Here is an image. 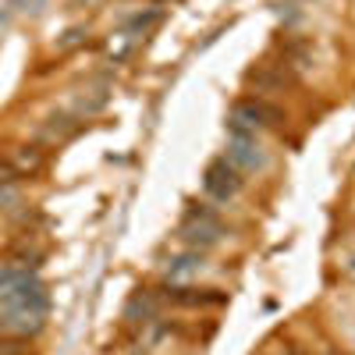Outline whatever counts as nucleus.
<instances>
[{"label": "nucleus", "mask_w": 355, "mask_h": 355, "mask_svg": "<svg viewBox=\"0 0 355 355\" xmlns=\"http://www.w3.org/2000/svg\"><path fill=\"white\" fill-rule=\"evenodd\" d=\"M0 306L15 313H36L46 316V288L28 266H4L0 270Z\"/></svg>", "instance_id": "f257e3e1"}, {"label": "nucleus", "mask_w": 355, "mask_h": 355, "mask_svg": "<svg viewBox=\"0 0 355 355\" xmlns=\"http://www.w3.org/2000/svg\"><path fill=\"white\" fill-rule=\"evenodd\" d=\"M178 234H182V242H185V245H192L196 252H202V249H214V245L220 242L224 224H220V217L210 210V206L192 202V206H189V214H185V224L178 227Z\"/></svg>", "instance_id": "f03ea898"}, {"label": "nucleus", "mask_w": 355, "mask_h": 355, "mask_svg": "<svg viewBox=\"0 0 355 355\" xmlns=\"http://www.w3.org/2000/svg\"><path fill=\"white\" fill-rule=\"evenodd\" d=\"M281 121H284V114L270 100H263V96H242L239 103L231 107V121L227 125H239V128H249V132H263V128H277Z\"/></svg>", "instance_id": "7ed1b4c3"}, {"label": "nucleus", "mask_w": 355, "mask_h": 355, "mask_svg": "<svg viewBox=\"0 0 355 355\" xmlns=\"http://www.w3.org/2000/svg\"><path fill=\"white\" fill-rule=\"evenodd\" d=\"M242 189H245V178L227 157L214 160L210 167H206V174H202V192L210 196L214 202H231Z\"/></svg>", "instance_id": "20e7f679"}, {"label": "nucleus", "mask_w": 355, "mask_h": 355, "mask_svg": "<svg viewBox=\"0 0 355 355\" xmlns=\"http://www.w3.org/2000/svg\"><path fill=\"white\" fill-rule=\"evenodd\" d=\"M234 167H239L242 174L249 171H263L266 167V150L259 146L256 132L249 128H239V125H231V135H227V153H224Z\"/></svg>", "instance_id": "39448f33"}, {"label": "nucleus", "mask_w": 355, "mask_h": 355, "mask_svg": "<svg viewBox=\"0 0 355 355\" xmlns=\"http://www.w3.org/2000/svg\"><path fill=\"white\" fill-rule=\"evenodd\" d=\"M164 295H167V302H174V306H220L224 302V295L220 291H214V288H182V284H167L164 288Z\"/></svg>", "instance_id": "423d86ee"}, {"label": "nucleus", "mask_w": 355, "mask_h": 355, "mask_svg": "<svg viewBox=\"0 0 355 355\" xmlns=\"http://www.w3.org/2000/svg\"><path fill=\"white\" fill-rule=\"evenodd\" d=\"M202 270V259H199V252H189V256H174L171 263H167V281H185V277H192V274H199Z\"/></svg>", "instance_id": "0eeeda50"}, {"label": "nucleus", "mask_w": 355, "mask_h": 355, "mask_svg": "<svg viewBox=\"0 0 355 355\" xmlns=\"http://www.w3.org/2000/svg\"><path fill=\"white\" fill-rule=\"evenodd\" d=\"M125 316H128L132 323H139V320H153V316H157V295H153V291H139L135 299L128 302Z\"/></svg>", "instance_id": "6e6552de"}, {"label": "nucleus", "mask_w": 355, "mask_h": 355, "mask_svg": "<svg viewBox=\"0 0 355 355\" xmlns=\"http://www.w3.org/2000/svg\"><path fill=\"white\" fill-rule=\"evenodd\" d=\"M15 171L25 178V174H33V171H40V164H43V150L40 146H21V150L15 153Z\"/></svg>", "instance_id": "1a4fd4ad"}]
</instances>
